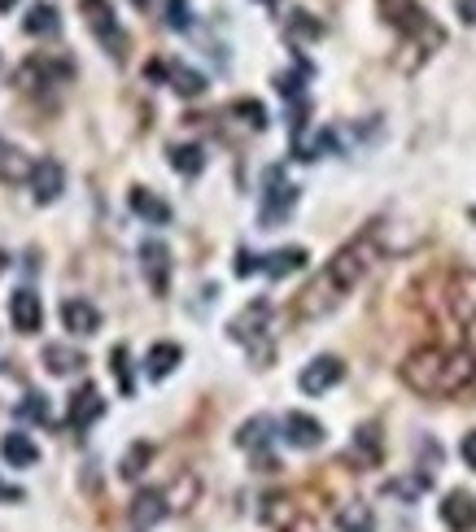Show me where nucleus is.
I'll return each mask as SVG.
<instances>
[{"label": "nucleus", "mask_w": 476, "mask_h": 532, "mask_svg": "<svg viewBox=\"0 0 476 532\" xmlns=\"http://www.w3.org/2000/svg\"><path fill=\"white\" fill-rule=\"evenodd\" d=\"M380 232H385V227L372 223V227H363L354 240H345V245L328 258L324 271H319L315 280L306 284L302 293H297L293 319H302V323L328 319V314L337 310L341 301L367 280V275H372V266L385 258V240H380Z\"/></svg>", "instance_id": "1"}, {"label": "nucleus", "mask_w": 476, "mask_h": 532, "mask_svg": "<svg viewBox=\"0 0 476 532\" xmlns=\"http://www.w3.org/2000/svg\"><path fill=\"white\" fill-rule=\"evenodd\" d=\"M171 88L180 92V96H201V92H206V79H201L197 70H184V66H175V70H171Z\"/></svg>", "instance_id": "31"}, {"label": "nucleus", "mask_w": 476, "mask_h": 532, "mask_svg": "<svg viewBox=\"0 0 476 532\" xmlns=\"http://www.w3.org/2000/svg\"><path fill=\"white\" fill-rule=\"evenodd\" d=\"M337 524L345 532H372V511H367L363 502H354V506H345V511L337 515Z\"/></svg>", "instance_id": "30"}, {"label": "nucleus", "mask_w": 476, "mask_h": 532, "mask_svg": "<svg viewBox=\"0 0 476 532\" xmlns=\"http://www.w3.org/2000/svg\"><path fill=\"white\" fill-rule=\"evenodd\" d=\"M62 323H66V332L70 336H92L101 328V310L92 306V301H83V297H66L62 301Z\"/></svg>", "instance_id": "16"}, {"label": "nucleus", "mask_w": 476, "mask_h": 532, "mask_svg": "<svg viewBox=\"0 0 476 532\" xmlns=\"http://www.w3.org/2000/svg\"><path fill=\"white\" fill-rule=\"evenodd\" d=\"M31 171H35L31 157L0 136V184H22V179H31Z\"/></svg>", "instance_id": "21"}, {"label": "nucleus", "mask_w": 476, "mask_h": 532, "mask_svg": "<svg viewBox=\"0 0 476 532\" xmlns=\"http://www.w3.org/2000/svg\"><path fill=\"white\" fill-rule=\"evenodd\" d=\"M166 27H171V31H188V27H193L188 0H166Z\"/></svg>", "instance_id": "33"}, {"label": "nucleus", "mask_w": 476, "mask_h": 532, "mask_svg": "<svg viewBox=\"0 0 476 532\" xmlns=\"http://www.w3.org/2000/svg\"><path fill=\"white\" fill-rule=\"evenodd\" d=\"M297 205V184H289L284 166H271L263 175V201H258V227H280Z\"/></svg>", "instance_id": "5"}, {"label": "nucleus", "mask_w": 476, "mask_h": 532, "mask_svg": "<svg viewBox=\"0 0 476 532\" xmlns=\"http://www.w3.org/2000/svg\"><path fill=\"white\" fill-rule=\"evenodd\" d=\"M171 515V502H166V489H140L132 498V524L136 528H153L158 519Z\"/></svg>", "instance_id": "17"}, {"label": "nucleus", "mask_w": 476, "mask_h": 532, "mask_svg": "<svg viewBox=\"0 0 476 532\" xmlns=\"http://www.w3.org/2000/svg\"><path fill=\"white\" fill-rule=\"evenodd\" d=\"M180 362H184V349L180 345H175V341H158L145 354V376L149 380H166L175 367H180Z\"/></svg>", "instance_id": "19"}, {"label": "nucleus", "mask_w": 476, "mask_h": 532, "mask_svg": "<svg viewBox=\"0 0 476 532\" xmlns=\"http://www.w3.org/2000/svg\"><path fill=\"white\" fill-rule=\"evenodd\" d=\"M350 454H354V458H363L367 467H376V463H380V428H376V423H367V428L354 432Z\"/></svg>", "instance_id": "25"}, {"label": "nucleus", "mask_w": 476, "mask_h": 532, "mask_svg": "<svg viewBox=\"0 0 476 532\" xmlns=\"http://www.w3.org/2000/svg\"><path fill=\"white\" fill-rule=\"evenodd\" d=\"M232 341H241V345H249V354L258 358V336H267L271 332V306L267 301H249V306L236 314L232 319Z\"/></svg>", "instance_id": "8"}, {"label": "nucleus", "mask_w": 476, "mask_h": 532, "mask_svg": "<svg viewBox=\"0 0 476 532\" xmlns=\"http://www.w3.org/2000/svg\"><path fill=\"white\" fill-rule=\"evenodd\" d=\"M345 380V362L332 358V354H319L302 367V376H297V389H302L306 397H324L328 389H337V384Z\"/></svg>", "instance_id": "7"}, {"label": "nucleus", "mask_w": 476, "mask_h": 532, "mask_svg": "<svg viewBox=\"0 0 476 532\" xmlns=\"http://www.w3.org/2000/svg\"><path fill=\"white\" fill-rule=\"evenodd\" d=\"M18 5V0H0V14H5V9H14Z\"/></svg>", "instance_id": "41"}, {"label": "nucleus", "mask_w": 476, "mask_h": 532, "mask_svg": "<svg viewBox=\"0 0 476 532\" xmlns=\"http://www.w3.org/2000/svg\"><path fill=\"white\" fill-rule=\"evenodd\" d=\"M171 166H175L180 175L197 179L201 171H206V153H201L197 144H175V149H171Z\"/></svg>", "instance_id": "26"}, {"label": "nucleus", "mask_w": 476, "mask_h": 532, "mask_svg": "<svg viewBox=\"0 0 476 532\" xmlns=\"http://www.w3.org/2000/svg\"><path fill=\"white\" fill-rule=\"evenodd\" d=\"M428 485H433V476H424V471H420V476H411V480H389L385 493H389V498H407L411 502V498H420Z\"/></svg>", "instance_id": "29"}, {"label": "nucleus", "mask_w": 476, "mask_h": 532, "mask_svg": "<svg viewBox=\"0 0 476 532\" xmlns=\"http://www.w3.org/2000/svg\"><path fill=\"white\" fill-rule=\"evenodd\" d=\"M110 367L118 376V389H123L127 397H132V371H127V345H114L110 349Z\"/></svg>", "instance_id": "32"}, {"label": "nucleus", "mask_w": 476, "mask_h": 532, "mask_svg": "<svg viewBox=\"0 0 476 532\" xmlns=\"http://www.w3.org/2000/svg\"><path fill=\"white\" fill-rule=\"evenodd\" d=\"M44 367L53 376H75V371H83V354L70 345H44Z\"/></svg>", "instance_id": "24"}, {"label": "nucleus", "mask_w": 476, "mask_h": 532, "mask_svg": "<svg viewBox=\"0 0 476 532\" xmlns=\"http://www.w3.org/2000/svg\"><path fill=\"white\" fill-rule=\"evenodd\" d=\"M75 70H70V62H53V57H27V62L18 66L14 83L18 88H49V83H66Z\"/></svg>", "instance_id": "10"}, {"label": "nucleus", "mask_w": 476, "mask_h": 532, "mask_svg": "<svg viewBox=\"0 0 476 532\" xmlns=\"http://www.w3.org/2000/svg\"><path fill=\"white\" fill-rule=\"evenodd\" d=\"M263 5H276V0H263Z\"/></svg>", "instance_id": "43"}, {"label": "nucleus", "mask_w": 476, "mask_h": 532, "mask_svg": "<svg viewBox=\"0 0 476 532\" xmlns=\"http://www.w3.org/2000/svg\"><path fill=\"white\" fill-rule=\"evenodd\" d=\"M232 114H241L254 131H263V127H267V110H263L258 101H236V105H232Z\"/></svg>", "instance_id": "34"}, {"label": "nucleus", "mask_w": 476, "mask_h": 532, "mask_svg": "<svg viewBox=\"0 0 476 532\" xmlns=\"http://www.w3.org/2000/svg\"><path fill=\"white\" fill-rule=\"evenodd\" d=\"M18 415H22V419H40V423H49V419H53V410H49V402H44L40 393H31L27 402L18 406Z\"/></svg>", "instance_id": "35"}, {"label": "nucleus", "mask_w": 476, "mask_h": 532, "mask_svg": "<svg viewBox=\"0 0 476 532\" xmlns=\"http://www.w3.org/2000/svg\"><path fill=\"white\" fill-rule=\"evenodd\" d=\"M5 271H9V253L0 249V275H5Z\"/></svg>", "instance_id": "40"}, {"label": "nucleus", "mask_w": 476, "mask_h": 532, "mask_svg": "<svg viewBox=\"0 0 476 532\" xmlns=\"http://www.w3.org/2000/svg\"><path fill=\"white\" fill-rule=\"evenodd\" d=\"M79 14L105 53H110L114 62H127V31L118 27V14H114L110 0H79Z\"/></svg>", "instance_id": "4"}, {"label": "nucleus", "mask_w": 476, "mask_h": 532, "mask_svg": "<svg viewBox=\"0 0 476 532\" xmlns=\"http://www.w3.org/2000/svg\"><path fill=\"white\" fill-rule=\"evenodd\" d=\"M140 271H145L153 297H166V288H171V249L162 240H145L140 245Z\"/></svg>", "instance_id": "11"}, {"label": "nucleus", "mask_w": 476, "mask_h": 532, "mask_svg": "<svg viewBox=\"0 0 476 532\" xmlns=\"http://www.w3.org/2000/svg\"><path fill=\"white\" fill-rule=\"evenodd\" d=\"M127 205H132L140 219L153 223V227H166V223H171V205H166L162 197H153L149 188H132V192H127Z\"/></svg>", "instance_id": "22"}, {"label": "nucleus", "mask_w": 476, "mask_h": 532, "mask_svg": "<svg viewBox=\"0 0 476 532\" xmlns=\"http://www.w3.org/2000/svg\"><path fill=\"white\" fill-rule=\"evenodd\" d=\"M62 188H66L62 162H53V157H40V162H35V171H31V197L40 201V205H53L57 197H62Z\"/></svg>", "instance_id": "14"}, {"label": "nucleus", "mask_w": 476, "mask_h": 532, "mask_svg": "<svg viewBox=\"0 0 476 532\" xmlns=\"http://www.w3.org/2000/svg\"><path fill=\"white\" fill-rule=\"evenodd\" d=\"M398 376L420 397H455L476 380V354L472 349L424 345V349H415V354H407Z\"/></svg>", "instance_id": "2"}, {"label": "nucleus", "mask_w": 476, "mask_h": 532, "mask_svg": "<svg viewBox=\"0 0 476 532\" xmlns=\"http://www.w3.org/2000/svg\"><path fill=\"white\" fill-rule=\"evenodd\" d=\"M236 441L245 445V450H263L271 441V419H249L241 432H236Z\"/></svg>", "instance_id": "28"}, {"label": "nucleus", "mask_w": 476, "mask_h": 532, "mask_svg": "<svg viewBox=\"0 0 476 532\" xmlns=\"http://www.w3.org/2000/svg\"><path fill=\"white\" fill-rule=\"evenodd\" d=\"M302 266H306L302 245H289V249H276V253H263V258H258V271L271 275V280H284V275L302 271Z\"/></svg>", "instance_id": "18"}, {"label": "nucleus", "mask_w": 476, "mask_h": 532, "mask_svg": "<svg viewBox=\"0 0 476 532\" xmlns=\"http://www.w3.org/2000/svg\"><path fill=\"white\" fill-rule=\"evenodd\" d=\"M0 454H5L9 467H35L40 463V445H35L27 432H5V437H0Z\"/></svg>", "instance_id": "20"}, {"label": "nucleus", "mask_w": 476, "mask_h": 532, "mask_svg": "<svg viewBox=\"0 0 476 532\" xmlns=\"http://www.w3.org/2000/svg\"><path fill=\"white\" fill-rule=\"evenodd\" d=\"M437 511H442V524H446L450 532H472V528H476V498H472L468 489L446 493Z\"/></svg>", "instance_id": "15"}, {"label": "nucleus", "mask_w": 476, "mask_h": 532, "mask_svg": "<svg viewBox=\"0 0 476 532\" xmlns=\"http://www.w3.org/2000/svg\"><path fill=\"white\" fill-rule=\"evenodd\" d=\"M9 323H14L22 336L40 332L44 328V301H40V293H31V288H18V293L9 297Z\"/></svg>", "instance_id": "13"}, {"label": "nucleus", "mask_w": 476, "mask_h": 532, "mask_svg": "<svg viewBox=\"0 0 476 532\" xmlns=\"http://www.w3.org/2000/svg\"><path fill=\"white\" fill-rule=\"evenodd\" d=\"M101 415H105V397H101V389H97V384H79V389L70 393V410H66L70 432H88Z\"/></svg>", "instance_id": "12"}, {"label": "nucleus", "mask_w": 476, "mask_h": 532, "mask_svg": "<svg viewBox=\"0 0 476 532\" xmlns=\"http://www.w3.org/2000/svg\"><path fill=\"white\" fill-rule=\"evenodd\" d=\"M132 5H136V9H149V0H132Z\"/></svg>", "instance_id": "42"}, {"label": "nucleus", "mask_w": 476, "mask_h": 532, "mask_svg": "<svg viewBox=\"0 0 476 532\" xmlns=\"http://www.w3.org/2000/svg\"><path fill=\"white\" fill-rule=\"evenodd\" d=\"M149 458H153V445L149 441H136L132 450L123 454V463H118V476H123V480H140V471H145Z\"/></svg>", "instance_id": "27"}, {"label": "nucleus", "mask_w": 476, "mask_h": 532, "mask_svg": "<svg viewBox=\"0 0 476 532\" xmlns=\"http://www.w3.org/2000/svg\"><path fill=\"white\" fill-rule=\"evenodd\" d=\"M22 31L40 35V40H57V35H62V18H57L53 5H31V14L22 18Z\"/></svg>", "instance_id": "23"}, {"label": "nucleus", "mask_w": 476, "mask_h": 532, "mask_svg": "<svg viewBox=\"0 0 476 532\" xmlns=\"http://www.w3.org/2000/svg\"><path fill=\"white\" fill-rule=\"evenodd\" d=\"M280 437H284V445H293V450H319L328 432H324V423H319L315 415L289 410V415H284V423H280Z\"/></svg>", "instance_id": "9"}, {"label": "nucleus", "mask_w": 476, "mask_h": 532, "mask_svg": "<svg viewBox=\"0 0 476 532\" xmlns=\"http://www.w3.org/2000/svg\"><path fill=\"white\" fill-rule=\"evenodd\" d=\"M455 14L468 22V27H476V0H455Z\"/></svg>", "instance_id": "38"}, {"label": "nucleus", "mask_w": 476, "mask_h": 532, "mask_svg": "<svg viewBox=\"0 0 476 532\" xmlns=\"http://www.w3.org/2000/svg\"><path fill=\"white\" fill-rule=\"evenodd\" d=\"M0 502H22V489H14V485H5V480H0Z\"/></svg>", "instance_id": "39"}, {"label": "nucleus", "mask_w": 476, "mask_h": 532, "mask_svg": "<svg viewBox=\"0 0 476 532\" xmlns=\"http://www.w3.org/2000/svg\"><path fill=\"white\" fill-rule=\"evenodd\" d=\"M459 458H463V463H468L472 471H476V428L468 432V437H463L459 441Z\"/></svg>", "instance_id": "37"}, {"label": "nucleus", "mask_w": 476, "mask_h": 532, "mask_svg": "<svg viewBox=\"0 0 476 532\" xmlns=\"http://www.w3.org/2000/svg\"><path fill=\"white\" fill-rule=\"evenodd\" d=\"M311 35V40H319V35H324V22H311L306 18V9H293V18H289V35Z\"/></svg>", "instance_id": "36"}, {"label": "nucleus", "mask_w": 476, "mask_h": 532, "mask_svg": "<svg viewBox=\"0 0 476 532\" xmlns=\"http://www.w3.org/2000/svg\"><path fill=\"white\" fill-rule=\"evenodd\" d=\"M380 9H385V22L389 27H398V35H402V48H415L420 53V62L428 53H433L437 44L446 40L442 35V27H437L433 18L424 14L415 0H380Z\"/></svg>", "instance_id": "3"}, {"label": "nucleus", "mask_w": 476, "mask_h": 532, "mask_svg": "<svg viewBox=\"0 0 476 532\" xmlns=\"http://www.w3.org/2000/svg\"><path fill=\"white\" fill-rule=\"evenodd\" d=\"M446 306L463 328V349L476 354V271H455L446 284Z\"/></svg>", "instance_id": "6"}]
</instances>
